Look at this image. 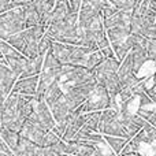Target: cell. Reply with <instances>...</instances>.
Segmentation results:
<instances>
[{
  "label": "cell",
  "mask_w": 156,
  "mask_h": 156,
  "mask_svg": "<svg viewBox=\"0 0 156 156\" xmlns=\"http://www.w3.org/2000/svg\"><path fill=\"white\" fill-rule=\"evenodd\" d=\"M62 140V138L59 137V136L56 134L55 132H52V130H49L48 133H47L45 136H44V140H43V144H41V147L43 148H49V147H54L56 145L59 141Z\"/></svg>",
  "instance_id": "7402d4cb"
},
{
  "label": "cell",
  "mask_w": 156,
  "mask_h": 156,
  "mask_svg": "<svg viewBox=\"0 0 156 156\" xmlns=\"http://www.w3.org/2000/svg\"><path fill=\"white\" fill-rule=\"evenodd\" d=\"M30 3H33V0H11L10 4L3 11H0V14L5 12V11H8V10H12V8H15V7H23V5H27V4H30Z\"/></svg>",
  "instance_id": "d4e9b609"
},
{
  "label": "cell",
  "mask_w": 156,
  "mask_h": 156,
  "mask_svg": "<svg viewBox=\"0 0 156 156\" xmlns=\"http://www.w3.org/2000/svg\"><path fill=\"white\" fill-rule=\"evenodd\" d=\"M145 92H147V94L152 99V101L156 103V85H152V86L145 88Z\"/></svg>",
  "instance_id": "83f0119b"
},
{
  "label": "cell",
  "mask_w": 156,
  "mask_h": 156,
  "mask_svg": "<svg viewBox=\"0 0 156 156\" xmlns=\"http://www.w3.org/2000/svg\"><path fill=\"white\" fill-rule=\"evenodd\" d=\"M96 85H97V82L80 83V85L70 86V88L65 89L63 92H65L67 100L70 101V104L77 110L80 105H82L83 103L86 101V99H88L89 94L92 93V90L96 88Z\"/></svg>",
  "instance_id": "277c9868"
},
{
  "label": "cell",
  "mask_w": 156,
  "mask_h": 156,
  "mask_svg": "<svg viewBox=\"0 0 156 156\" xmlns=\"http://www.w3.org/2000/svg\"><path fill=\"white\" fill-rule=\"evenodd\" d=\"M44 58L43 55H38L37 58L29 59L26 66V70L19 78H27V77H34V76H40L43 71V66H44Z\"/></svg>",
  "instance_id": "5bb4252c"
},
{
  "label": "cell",
  "mask_w": 156,
  "mask_h": 156,
  "mask_svg": "<svg viewBox=\"0 0 156 156\" xmlns=\"http://www.w3.org/2000/svg\"><path fill=\"white\" fill-rule=\"evenodd\" d=\"M34 112L38 116V119L41 121V123L47 127L48 130H54L56 127V121H55L54 115H52V111L49 108V105L47 104V101L41 97L37 99L36 101V107H34Z\"/></svg>",
  "instance_id": "8992f818"
},
{
  "label": "cell",
  "mask_w": 156,
  "mask_h": 156,
  "mask_svg": "<svg viewBox=\"0 0 156 156\" xmlns=\"http://www.w3.org/2000/svg\"><path fill=\"white\" fill-rule=\"evenodd\" d=\"M104 60H105V58H104V55H103V52L100 51V49H97V51H93L90 55H89L86 69H89V70H94V69H96L97 66L101 65Z\"/></svg>",
  "instance_id": "d6986e66"
},
{
  "label": "cell",
  "mask_w": 156,
  "mask_h": 156,
  "mask_svg": "<svg viewBox=\"0 0 156 156\" xmlns=\"http://www.w3.org/2000/svg\"><path fill=\"white\" fill-rule=\"evenodd\" d=\"M148 59L156 67V40H149L148 43Z\"/></svg>",
  "instance_id": "484cf974"
},
{
  "label": "cell",
  "mask_w": 156,
  "mask_h": 156,
  "mask_svg": "<svg viewBox=\"0 0 156 156\" xmlns=\"http://www.w3.org/2000/svg\"><path fill=\"white\" fill-rule=\"evenodd\" d=\"M38 82H40V76L19 78V80L16 81V83L11 93L26 94V96H37Z\"/></svg>",
  "instance_id": "52a82bcc"
},
{
  "label": "cell",
  "mask_w": 156,
  "mask_h": 156,
  "mask_svg": "<svg viewBox=\"0 0 156 156\" xmlns=\"http://www.w3.org/2000/svg\"><path fill=\"white\" fill-rule=\"evenodd\" d=\"M67 143V155L74 156H92L97 149L96 145L88 143H81V141H66Z\"/></svg>",
  "instance_id": "ba28073f"
},
{
  "label": "cell",
  "mask_w": 156,
  "mask_h": 156,
  "mask_svg": "<svg viewBox=\"0 0 156 156\" xmlns=\"http://www.w3.org/2000/svg\"><path fill=\"white\" fill-rule=\"evenodd\" d=\"M43 152V147L37 145L36 143L27 140V138L21 137L19 138V144L16 147V149L14 151V154L19 156H40Z\"/></svg>",
  "instance_id": "7c38bea8"
},
{
  "label": "cell",
  "mask_w": 156,
  "mask_h": 156,
  "mask_svg": "<svg viewBox=\"0 0 156 156\" xmlns=\"http://www.w3.org/2000/svg\"><path fill=\"white\" fill-rule=\"evenodd\" d=\"M111 45H112L114 52H115V56L119 62H123L125 58H126L127 55L130 54V51H132L129 44H127V40L123 41V43H114V44H111Z\"/></svg>",
  "instance_id": "ac0fdd59"
},
{
  "label": "cell",
  "mask_w": 156,
  "mask_h": 156,
  "mask_svg": "<svg viewBox=\"0 0 156 156\" xmlns=\"http://www.w3.org/2000/svg\"><path fill=\"white\" fill-rule=\"evenodd\" d=\"M141 144H143V141L140 140L138 136H136V137H133L132 140H129V143H127L126 147L123 148L122 154H126V152H137L138 149H140Z\"/></svg>",
  "instance_id": "cb8c5ba5"
},
{
  "label": "cell",
  "mask_w": 156,
  "mask_h": 156,
  "mask_svg": "<svg viewBox=\"0 0 156 156\" xmlns=\"http://www.w3.org/2000/svg\"><path fill=\"white\" fill-rule=\"evenodd\" d=\"M70 4L74 12H80L81 5H82V0H70Z\"/></svg>",
  "instance_id": "f1b7e54d"
},
{
  "label": "cell",
  "mask_w": 156,
  "mask_h": 156,
  "mask_svg": "<svg viewBox=\"0 0 156 156\" xmlns=\"http://www.w3.org/2000/svg\"><path fill=\"white\" fill-rule=\"evenodd\" d=\"M73 48H74V45H71V44L58 43V41H54V40L51 43V51L54 52L56 59L62 65H70V58H71Z\"/></svg>",
  "instance_id": "8fae6325"
},
{
  "label": "cell",
  "mask_w": 156,
  "mask_h": 156,
  "mask_svg": "<svg viewBox=\"0 0 156 156\" xmlns=\"http://www.w3.org/2000/svg\"><path fill=\"white\" fill-rule=\"evenodd\" d=\"M34 2H38V0H33V3H34Z\"/></svg>",
  "instance_id": "d6a6232c"
},
{
  "label": "cell",
  "mask_w": 156,
  "mask_h": 156,
  "mask_svg": "<svg viewBox=\"0 0 156 156\" xmlns=\"http://www.w3.org/2000/svg\"><path fill=\"white\" fill-rule=\"evenodd\" d=\"M8 44H11V45L14 47V48H16L19 52H23L25 51V45H26V41H25V36L23 33H16V34H12L8 37L7 40Z\"/></svg>",
  "instance_id": "44dd1931"
},
{
  "label": "cell",
  "mask_w": 156,
  "mask_h": 156,
  "mask_svg": "<svg viewBox=\"0 0 156 156\" xmlns=\"http://www.w3.org/2000/svg\"><path fill=\"white\" fill-rule=\"evenodd\" d=\"M89 116H90V112L81 114V115L74 116V118L70 121V123H69L67 130H66V133H65V136H63L62 140L63 141H71L73 140V138L76 137L77 133L80 132V130L83 127V125L86 123V121L89 119Z\"/></svg>",
  "instance_id": "9c48e42d"
},
{
  "label": "cell",
  "mask_w": 156,
  "mask_h": 156,
  "mask_svg": "<svg viewBox=\"0 0 156 156\" xmlns=\"http://www.w3.org/2000/svg\"><path fill=\"white\" fill-rule=\"evenodd\" d=\"M26 29L25 25V7H15L0 14V38L4 41L16 33Z\"/></svg>",
  "instance_id": "6da1fadb"
},
{
  "label": "cell",
  "mask_w": 156,
  "mask_h": 156,
  "mask_svg": "<svg viewBox=\"0 0 156 156\" xmlns=\"http://www.w3.org/2000/svg\"><path fill=\"white\" fill-rule=\"evenodd\" d=\"M11 3V0H0V11H3L8 4Z\"/></svg>",
  "instance_id": "4dcf8cb0"
},
{
  "label": "cell",
  "mask_w": 156,
  "mask_h": 156,
  "mask_svg": "<svg viewBox=\"0 0 156 156\" xmlns=\"http://www.w3.org/2000/svg\"><path fill=\"white\" fill-rule=\"evenodd\" d=\"M132 34V29L130 26H115L107 30L108 40L111 41V44L114 43H123L129 38V36Z\"/></svg>",
  "instance_id": "4fadbf2b"
},
{
  "label": "cell",
  "mask_w": 156,
  "mask_h": 156,
  "mask_svg": "<svg viewBox=\"0 0 156 156\" xmlns=\"http://www.w3.org/2000/svg\"><path fill=\"white\" fill-rule=\"evenodd\" d=\"M92 156H115V155H114V154H103V151H100V149L97 148Z\"/></svg>",
  "instance_id": "f546056e"
},
{
  "label": "cell",
  "mask_w": 156,
  "mask_h": 156,
  "mask_svg": "<svg viewBox=\"0 0 156 156\" xmlns=\"http://www.w3.org/2000/svg\"><path fill=\"white\" fill-rule=\"evenodd\" d=\"M108 4H110L108 0H82V5L93 7V8H96L97 11H100V12H103V10H104Z\"/></svg>",
  "instance_id": "603a6c76"
},
{
  "label": "cell",
  "mask_w": 156,
  "mask_h": 156,
  "mask_svg": "<svg viewBox=\"0 0 156 156\" xmlns=\"http://www.w3.org/2000/svg\"><path fill=\"white\" fill-rule=\"evenodd\" d=\"M111 105V96L108 90L101 85H96V88L92 90L89 97L82 105L76 110L78 115L81 114H88V112H97V111H104L110 108Z\"/></svg>",
  "instance_id": "7a4b0ae2"
},
{
  "label": "cell",
  "mask_w": 156,
  "mask_h": 156,
  "mask_svg": "<svg viewBox=\"0 0 156 156\" xmlns=\"http://www.w3.org/2000/svg\"><path fill=\"white\" fill-rule=\"evenodd\" d=\"M18 80H19V77L8 66L0 63V90H2L3 100H5L10 96V93L12 92L14 86H15Z\"/></svg>",
  "instance_id": "5b68a950"
},
{
  "label": "cell",
  "mask_w": 156,
  "mask_h": 156,
  "mask_svg": "<svg viewBox=\"0 0 156 156\" xmlns=\"http://www.w3.org/2000/svg\"><path fill=\"white\" fill-rule=\"evenodd\" d=\"M115 8L126 12H133L136 8V0H108Z\"/></svg>",
  "instance_id": "ffe728a7"
},
{
  "label": "cell",
  "mask_w": 156,
  "mask_h": 156,
  "mask_svg": "<svg viewBox=\"0 0 156 156\" xmlns=\"http://www.w3.org/2000/svg\"><path fill=\"white\" fill-rule=\"evenodd\" d=\"M103 23H104L105 30L111 29V27H115V26H130V23H132V12L118 10L110 18L103 19Z\"/></svg>",
  "instance_id": "30bf717a"
},
{
  "label": "cell",
  "mask_w": 156,
  "mask_h": 156,
  "mask_svg": "<svg viewBox=\"0 0 156 156\" xmlns=\"http://www.w3.org/2000/svg\"><path fill=\"white\" fill-rule=\"evenodd\" d=\"M119 156H143V155H140L138 152H126V154H121Z\"/></svg>",
  "instance_id": "1f68e13d"
},
{
  "label": "cell",
  "mask_w": 156,
  "mask_h": 156,
  "mask_svg": "<svg viewBox=\"0 0 156 156\" xmlns=\"http://www.w3.org/2000/svg\"><path fill=\"white\" fill-rule=\"evenodd\" d=\"M49 130L41 123V121L38 119V116L36 115V112H33L29 118L26 119L23 127L19 132V136L23 138H27V140L36 143L37 145L41 147L44 140V136L48 133Z\"/></svg>",
  "instance_id": "3957f363"
},
{
  "label": "cell",
  "mask_w": 156,
  "mask_h": 156,
  "mask_svg": "<svg viewBox=\"0 0 156 156\" xmlns=\"http://www.w3.org/2000/svg\"><path fill=\"white\" fill-rule=\"evenodd\" d=\"M63 94H65V92H63L62 86H60V83H59V80H58V81H55V82L45 90L43 99L45 100L47 104L51 107V105L54 104V103H56L58 100L63 96Z\"/></svg>",
  "instance_id": "9a60e30c"
},
{
  "label": "cell",
  "mask_w": 156,
  "mask_h": 156,
  "mask_svg": "<svg viewBox=\"0 0 156 156\" xmlns=\"http://www.w3.org/2000/svg\"><path fill=\"white\" fill-rule=\"evenodd\" d=\"M105 143L114 149L116 155H121L123 148L126 147V144L129 143V138H123V137H115V136H105L104 137Z\"/></svg>",
  "instance_id": "e0dca14e"
},
{
  "label": "cell",
  "mask_w": 156,
  "mask_h": 156,
  "mask_svg": "<svg viewBox=\"0 0 156 156\" xmlns=\"http://www.w3.org/2000/svg\"><path fill=\"white\" fill-rule=\"evenodd\" d=\"M0 156H14V151L3 140H0Z\"/></svg>",
  "instance_id": "4316f807"
},
{
  "label": "cell",
  "mask_w": 156,
  "mask_h": 156,
  "mask_svg": "<svg viewBox=\"0 0 156 156\" xmlns=\"http://www.w3.org/2000/svg\"><path fill=\"white\" fill-rule=\"evenodd\" d=\"M155 126H156V125H155Z\"/></svg>",
  "instance_id": "836d02e7"
},
{
  "label": "cell",
  "mask_w": 156,
  "mask_h": 156,
  "mask_svg": "<svg viewBox=\"0 0 156 156\" xmlns=\"http://www.w3.org/2000/svg\"><path fill=\"white\" fill-rule=\"evenodd\" d=\"M0 134H2V140L4 141L12 151H15L16 147H18V144H19V138H21L19 133L2 126V129H0Z\"/></svg>",
  "instance_id": "2e32d148"
}]
</instances>
